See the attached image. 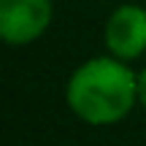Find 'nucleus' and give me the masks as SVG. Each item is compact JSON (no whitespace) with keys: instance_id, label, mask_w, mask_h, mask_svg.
I'll use <instances>...</instances> for the list:
<instances>
[{"instance_id":"nucleus-4","label":"nucleus","mask_w":146,"mask_h":146,"mask_svg":"<svg viewBox=\"0 0 146 146\" xmlns=\"http://www.w3.org/2000/svg\"><path fill=\"white\" fill-rule=\"evenodd\" d=\"M138 106L146 111V68L138 70Z\"/></svg>"},{"instance_id":"nucleus-1","label":"nucleus","mask_w":146,"mask_h":146,"mask_svg":"<svg viewBox=\"0 0 146 146\" xmlns=\"http://www.w3.org/2000/svg\"><path fill=\"white\" fill-rule=\"evenodd\" d=\"M65 103L84 125H116L138 106V73L111 54L92 57L70 73Z\"/></svg>"},{"instance_id":"nucleus-2","label":"nucleus","mask_w":146,"mask_h":146,"mask_svg":"<svg viewBox=\"0 0 146 146\" xmlns=\"http://www.w3.org/2000/svg\"><path fill=\"white\" fill-rule=\"evenodd\" d=\"M52 0H0V38L8 46H30L49 30Z\"/></svg>"},{"instance_id":"nucleus-3","label":"nucleus","mask_w":146,"mask_h":146,"mask_svg":"<svg viewBox=\"0 0 146 146\" xmlns=\"http://www.w3.org/2000/svg\"><path fill=\"white\" fill-rule=\"evenodd\" d=\"M103 43L111 57L133 62L146 54V5L122 3L108 14Z\"/></svg>"}]
</instances>
